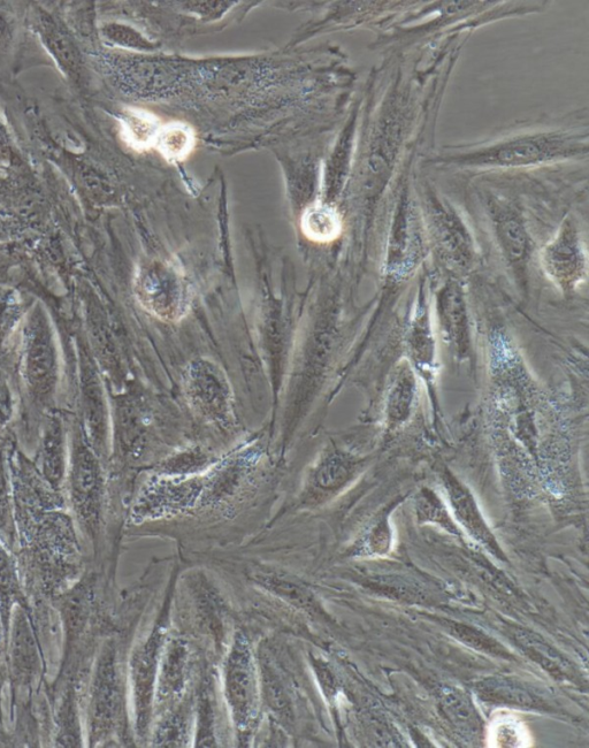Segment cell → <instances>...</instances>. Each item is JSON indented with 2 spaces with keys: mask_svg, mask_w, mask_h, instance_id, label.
<instances>
[{
  "mask_svg": "<svg viewBox=\"0 0 589 748\" xmlns=\"http://www.w3.org/2000/svg\"><path fill=\"white\" fill-rule=\"evenodd\" d=\"M583 152L587 154V147H581L578 135L543 132L511 136L479 148L453 152L442 162L468 169H517L560 162Z\"/></svg>",
  "mask_w": 589,
  "mask_h": 748,
  "instance_id": "6da1fadb",
  "label": "cell"
},
{
  "mask_svg": "<svg viewBox=\"0 0 589 748\" xmlns=\"http://www.w3.org/2000/svg\"><path fill=\"white\" fill-rule=\"evenodd\" d=\"M224 697L237 740L248 746L259 727L263 692L250 641L237 631L229 645L223 670Z\"/></svg>",
  "mask_w": 589,
  "mask_h": 748,
  "instance_id": "7a4b0ae2",
  "label": "cell"
},
{
  "mask_svg": "<svg viewBox=\"0 0 589 748\" xmlns=\"http://www.w3.org/2000/svg\"><path fill=\"white\" fill-rule=\"evenodd\" d=\"M171 593L166 595L154 628L133 652L130 659L136 735L141 742H149L160 658L170 636Z\"/></svg>",
  "mask_w": 589,
  "mask_h": 748,
  "instance_id": "3957f363",
  "label": "cell"
},
{
  "mask_svg": "<svg viewBox=\"0 0 589 748\" xmlns=\"http://www.w3.org/2000/svg\"><path fill=\"white\" fill-rule=\"evenodd\" d=\"M405 361L418 379L423 380L436 404V378H438V341L431 307V289L426 279L418 282L415 299L404 334Z\"/></svg>",
  "mask_w": 589,
  "mask_h": 748,
  "instance_id": "277c9868",
  "label": "cell"
},
{
  "mask_svg": "<svg viewBox=\"0 0 589 748\" xmlns=\"http://www.w3.org/2000/svg\"><path fill=\"white\" fill-rule=\"evenodd\" d=\"M540 264L546 278L563 296L576 295L586 286L587 251L575 220L563 221L554 238L541 250Z\"/></svg>",
  "mask_w": 589,
  "mask_h": 748,
  "instance_id": "5b68a950",
  "label": "cell"
},
{
  "mask_svg": "<svg viewBox=\"0 0 589 748\" xmlns=\"http://www.w3.org/2000/svg\"><path fill=\"white\" fill-rule=\"evenodd\" d=\"M403 193L390 228L382 278L387 290L400 288L415 276L424 257L418 215Z\"/></svg>",
  "mask_w": 589,
  "mask_h": 748,
  "instance_id": "8992f818",
  "label": "cell"
},
{
  "mask_svg": "<svg viewBox=\"0 0 589 748\" xmlns=\"http://www.w3.org/2000/svg\"><path fill=\"white\" fill-rule=\"evenodd\" d=\"M435 331L460 362L473 358L472 322L468 294L461 279L447 277L431 293Z\"/></svg>",
  "mask_w": 589,
  "mask_h": 748,
  "instance_id": "52a82bcc",
  "label": "cell"
},
{
  "mask_svg": "<svg viewBox=\"0 0 589 748\" xmlns=\"http://www.w3.org/2000/svg\"><path fill=\"white\" fill-rule=\"evenodd\" d=\"M205 485L206 472L189 477L157 475L142 488L133 518L147 522L186 513L202 502Z\"/></svg>",
  "mask_w": 589,
  "mask_h": 748,
  "instance_id": "ba28073f",
  "label": "cell"
},
{
  "mask_svg": "<svg viewBox=\"0 0 589 748\" xmlns=\"http://www.w3.org/2000/svg\"><path fill=\"white\" fill-rule=\"evenodd\" d=\"M488 209L497 246L510 276L520 294H529L533 242L524 218L514 205L499 198L489 202Z\"/></svg>",
  "mask_w": 589,
  "mask_h": 748,
  "instance_id": "9c48e42d",
  "label": "cell"
},
{
  "mask_svg": "<svg viewBox=\"0 0 589 748\" xmlns=\"http://www.w3.org/2000/svg\"><path fill=\"white\" fill-rule=\"evenodd\" d=\"M427 220L450 277L461 279L476 264V251L471 234L451 206L435 195H428Z\"/></svg>",
  "mask_w": 589,
  "mask_h": 748,
  "instance_id": "30bf717a",
  "label": "cell"
},
{
  "mask_svg": "<svg viewBox=\"0 0 589 748\" xmlns=\"http://www.w3.org/2000/svg\"><path fill=\"white\" fill-rule=\"evenodd\" d=\"M362 457L338 447H327L310 470L303 488L301 503L318 507L335 498L354 482L364 467Z\"/></svg>",
  "mask_w": 589,
  "mask_h": 748,
  "instance_id": "8fae6325",
  "label": "cell"
},
{
  "mask_svg": "<svg viewBox=\"0 0 589 748\" xmlns=\"http://www.w3.org/2000/svg\"><path fill=\"white\" fill-rule=\"evenodd\" d=\"M188 401L206 423L227 429L232 422V395L227 380L216 365L196 362L185 378Z\"/></svg>",
  "mask_w": 589,
  "mask_h": 748,
  "instance_id": "7c38bea8",
  "label": "cell"
},
{
  "mask_svg": "<svg viewBox=\"0 0 589 748\" xmlns=\"http://www.w3.org/2000/svg\"><path fill=\"white\" fill-rule=\"evenodd\" d=\"M195 668V654L188 641L168 636L159 663L154 715L177 705L194 692L190 688H193Z\"/></svg>",
  "mask_w": 589,
  "mask_h": 748,
  "instance_id": "4fadbf2b",
  "label": "cell"
},
{
  "mask_svg": "<svg viewBox=\"0 0 589 748\" xmlns=\"http://www.w3.org/2000/svg\"><path fill=\"white\" fill-rule=\"evenodd\" d=\"M440 480L450 513L462 532L468 534L496 560L507 562V554L481 513L479 503L468 485L447 468L441 472Z\"/></svg>",
  "mask_w": 589,
  "mask_h": 748,
  "instance_id": "5bb4252c",
  "label": "cell"
},
{
  "mask_svg": "<svg viewBox=\"0 0 589 748\" xmlns=\"http://www.w3.org/2000/svg\"><path fill=\"white\" fill-rule=\"evenodd\" d=\"M136 296L145 310L165 322H178L189 310L188 284L172 270L142 272L137 278Z\"/></svg>",
  "mask_w": 589,
  "mask_h": 748,
  "instance_id": "9a60e30c",
  "label": "cell"
},
{
  "mask_svg": "<svg viewBox=\"0 0 589 748\" xmlns=\"http://www.w3.org/2000/svg\"><path fill=\"white\" fill-rule=\"evenodd\" d=\"M418 377L407 361L396 366L390 380L384 407V421L388 432H397L407 425L416 411Z\"/></svg>",
  "mask_w": 589,
  "mask_h": 748,
  "instance_id": "2e32d148",
  "label": "cell"
},
{
  "mask_svg": "<svg viewBox=\"0 0 589 748\" xmlns=\"http://www.w3.org/2000/svg\"><path fill=\"white\" fill-rule=\"evenodd\" d=\"M400 500L390 502L374 516L366 528L350 546L348 555L359 559H377L392 552L394 546V529L390 517L399 506Z\"/></svg>",
  "mask_w": 589,
  "mask_h": 748,
  "instance_id": "e0dca14e",
  "label": "cell"
},
{
  "mask_svg": "<svg viewBox=\"0 0 589 748\" xmlns=\"http://www.w3.org/2000/svg\"><path fill=\"white\" fill-rule=\"evenodd\" d=\"M478 696L488 704L526 709V711H545V700L537 693L515 679L507 677L488 678L477 688Z\"/></svg>",
  "mask_w": 589,
  "mask_h": 748,
  "instance_id": "ac0fdd59",
  "label": "cell"
},
{
  "mask_svg": "<svg viewBox=\"0 0 589 748\" xmlns=\"http://www.w3.org/2000/svg\"><path fill=\"white\" fill-rule=\"evenodd\" d=\"M439 698L442 713L461 734L470 740L483 734V719L468 693L457 686H445Z\"/></svg>",
  "mask_w": 589,
  "mask_h": 748,
  "instance_id": "d6986e66",
  "label": "cell"
},
{
  "mask_svg": "<svg viewBox=\"0 0 589 748\" xmlns=\"http://www.w3.org/2000/svg\"><path fill=\"white\" fill-rule=\"evenodd\" d=\"M38 32L51 55L71 78H79L80 55L73 38L50 14L41 12L37 17Z\"/></svg>",
  "mask_w": 589,
  "mask_h": 748,
  "instance_id": "ffe728a7",
  "label": "cell"
},
{
  "mask_svg": "<svg viewBox=\"0 0 589 748\" xmlns=\"http://www.w3.org/2000/svg\"><path fill=\"white\" fill-rule=\"evenodd\" d=\"M121 684L113 654L106 656L96 694V717L98 724L110 730L121 715Z\"/></svg>",
  "mask_w": 589,
  "mask_h": 748,
  "instance_id": "44dd1931",
  "label": "cell"
},
{
  "mask_svg": "<svg viewBox=\"0 0 589 748\" xmlns=\"http://www.w3.org/2000/svg\"><path fill=\"white\" fill-rule=\"evenodd\" d=\"M255 582L264 590L275 595L283 601L288 602L301 610L311 612L313 607L312 594L301 580L293 576L282 574L274 570H258L254 574Z\"/></svg>",
  "mask_w": 589,
  "mask_h": 748,
  "instance_id": "7402d4cb",
  "label": "cell"
},
{
  "mask_svg": "<svg viewBox=\"0 0 589 748\" xmlns=\"http://www.w3.org/2000/svg\"><path fill=\"white\" fill-rule=\"evenodd\" d=\"M415 513L417 521L424 525H435L455 537L464 533L457 525L450 509L441 496L431 488L424 487L416 495Z\"/></svg>",
  "mask_w": 589,
  "mask_h": 748,
  "instance_id": "603a6c76",
  "label": "cell"
},
{
  "mask_svg": "<svg viewBox=\"0 0 589 748\" xmlns=\"http://www.w3.org/2000/svg\"><path fill=\"white\" fill-rule=\"evenodd\" d=\"M211 679L205 676L196 694V724L194 743L196 747H216V711H214Z\"/></svg>",
  "mask_w": 589,
  "mask_h": 748,
  "instance_id": "cb8c5ba5",
  "label": "cell"
},
{
  "mask_svg": "<svg viewBox=\"0 0 589 748\" xmlns=\"http://www.w3.org/2000/svg\"><path fill=\"white\" fill-rule=\"evenodd\" d=\"M302 230L307 238L320 243L334 241L342 231L339 213L332 206L317 203L305 211Z\"/></svg>",
  "mask_w": 589,
  "mask_h": 748,
  "instance_id": "d4e9b609",
  "label": "cell"
},
{
  "mask_svg": "<svg viewBox=\"0 0 589 748\" xmlns=\"http://www.w3.org/2000/svg\"><path fill=\"white\" fill-rule=\"evenodd\" d=\"M211 457L201 448L194 447L181 450L159 465L157 475L189 477L208 472L213 465Z\"/></svg>",
  "mask_w": 589,
  "mask_h": 748,
  "instance_id": "484cf974",
  "label": "cell"
},
{
  "mask_svg": "<svg viewBox=\"0 0 589 748\" xmlns=\"http://www.w3.org/2000/svg\"><path fill=\"white\" fill-rule=\"evenodd\" d=\"M156 145L170 162H180L193 150L195 135L189 126L175 122L160 129Z\"/></svg>",
  "mask_w": 589,
  "mask_h": 748,
  "instance_id": "4316f807",
  "label": "cell"
},
{
  "mask_svg": "<svg viewBox=\"0 0 589 748\" xmlns=\"http://www.w3.org/2000/svg\"><path fill=\"white\" fill-rule=\"evenodd\" d=\"M127 137L133 147L139 150L149 149L156 144L160 132V122L151 113L136 110L126 119Z\"/></svg>",
  "mask_w": 589,
  "mask_h": 748,
  "instance_id": "83f0119b",
  "label": "cell"
},
{
  "mask_svg": "<svg viewBox=\"0 0 589 748\" xmlns=\"http://www.w3.org/2000/svg\"><path fill=\"white\" fill-rule=\"evenodd\" d=\"M520 640H522L520 641V643L524 645V648L534 654V660L539 661L543 668H546L548 670L554 669L555 671H560L561 676L566 675V671H568L570 668L566 666V662L561 655H558L556 652H553V650H550L548 646L539 643V641L535 638L533 639L525 637Z\"/></svg>",
  "mask_w": 589,
  "mask_h": 748,
  "instance_id": "f1b7e54d",
  "label": "cell"
},
{
  "mask_svg": "<svg viewBox=\"0 0 589 748\" xmlns=\"http://www.w3.org/2000/svg\"><path fill=\"white\" fill-rule=\"evenodd\" d=\"M492 742L499 747H523L526 745L525 729L517 721L503 720L494 725Z\"/></svg>",
  "mask_w": 589,
  "mask_h": 748,
  "instance_id": "f546056e",
  "label": "cell"
},
{
  "mask_svg": "<svg viewBox=\"0 0 589 748\" xmlns=\"http://www.w3.org/2000/svg\"><path fill=\"white\" fill-rule=\"evenodd\" d=\"M311 662L320 689L323 690L327 701L330 702L332 706H335V702L338 700L339 696L338 679H336L333 670L323 659L318 658V656H312Z\"/></svg>",
  "mask_w": 589,
  "mask_h": 748,
  "instance_id": "4dcf8cb0",
  "label": "cell"
},
{
  "mask_svg": "<svg viewBox=\"0 0 589 748\" xmlns=\"http://www.w3.org/2000/svg\"><path fill=\"white\" fill-rule=\"evenodd\" d=\"M453 631L458 638L463 640V643H468L469 641V645L471 644L473 647L478 648L479 651H485L496 656H508V653H506V650L502 646L494 643V640L481 635L478 631L464 628L462 625H456Z\"/></svg>",
  "mask_w": 589,
  "mask_h": 748,
  "instance_id": "1f68e13d",
  "label": "cell"
},
{
  "mask_svg": "<svg viewBox=\"0 0 589 748\" xmlns=\"http://www.w3.org/2000/svg\"><path fill=\"white\" fill-rule=\"evenodd\" d=\"M11 155L10 137L7 135L5 128L0 125V159H7Z\"/></svg>",
  "mask_w": 589,
  "mask_h": 748,
  "instance_id": "d6a6232c",
  "label": "cell"
},
{
  "mask_svg": "<svg viewBox=\"0 0 589 748\" xmlns=\"http://www.w3.org/2000/svg\"><path fill=\"white\" fill-rule=\"evenodd\" d=\"M5 30H6L5 22L3 21L2 17H0V42L3 41V38L5 36Z\"/></svg>",
  "mask_w": 589,
  "mask_h": 748,
  "instance_id": "836d02e7",
  "label": "cell"
}]
</instances>
